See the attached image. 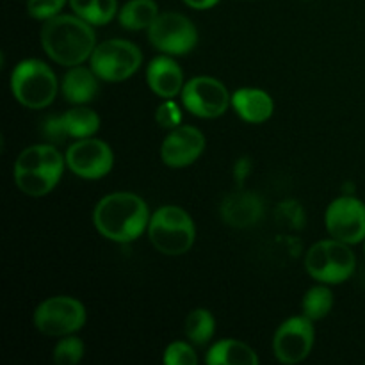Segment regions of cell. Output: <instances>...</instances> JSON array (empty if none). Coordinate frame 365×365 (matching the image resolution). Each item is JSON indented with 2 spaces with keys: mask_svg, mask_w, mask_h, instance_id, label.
I'll return each mask as SVG.
<instances>
[{
  "mask_svg": "<svg viewBox=\"0 0 365 365\" xmlns=\"http://www.w3.org/2000/svg\"><path fill=\"white\" fill-rule=\"evenodd\" d=\"M95 228L114 242H132L148 230V205L134 192L120 191L103 196L93 212Z\"/></svg>",
  "mask_w": 365,
  "mask_h": 365,
  "instance_id": "obj_1",
  "label": "cell"
},
{
  "mask_svg": "<svg viewBox=\"0 0 365 365\" xmlns=\"http://www.w3.org/2000/svg\"><path fill=\"white\" fill-rule=\"evenodd\" d=\"M41 46L46 56L63 66H78L96 48L95 31L81 16L57 14L41 27Z\"/></svg>",
  "mask_w": 365,
  "mask_h": 365,
  "instance_id": "obj_2",
  "label": "cell"
},
{
  "mask_svg": "<svg viewBox=\"0 0 365 365\" xmlns=\"http://www.w3.org/2000/svg\"><path fill=\"white\" fill-rule=\"evenodd\" d=\"M148 237L164 255H184L195 245L196 228L182 207L164 205L150 216Z\"/></svg>",
  "mask_w": 365,
  "mask_h": 365,
  "instance_id": "obj_3",
  "label": "cell"
},
{
  "mask_svg": "<svg viewBox=\"0 0 365 365\" xmlns=\"http://www.w3.org/2000/svg\"><path fill=\"white\" fill-rule=\"evenodd\" d=\"M11 91L24 107L45 109L56 100V73L43 61L25 59L11 73Z\"/></svg>",
  "mask_w": 365,
  "mask_h": 365,
  "instance_id": "obj_4",
  "label": "cell"
},
{
  "mask_svg": "<svg viewBox=\"0 0 365 365\" xmlns=\"http://www.w3.org/2000/svg\"><path fill=\"white\" fill-rule=\"evenodd\" d=\"M305 267L310 277L321 284H342L355 273L356 257L349 245L331 237L316 242L307 252Z\"/></svg>",
  "mask_w": 365,
  "mask_h": 365,
  "instance_id": "obj_5",
  "label": "cell"
},
{
  "mask_svg": "<svg viewBox=\"0 0 365 365\" xmlns=\"http://www.w3.org/2000/svg\"><path fill=\"white\" fill-rule=\"evenodd\" d=\"M89 63L100 81L123 82L139 70L143 53L127 39H107L96 45Z\"/></svg>",
  "mask_w": 365,
  "mask_h": 365,
  "instance_id": "obj_6",
  "label": "cell"
},
{
  "mask_svg": "<svg viewBox=\"0 0 365 365\" xmlns=\"http://www.w3.org/2000/svg\"><path fill=\"white\" fill-rule=\"evenodd\" d=\"M86 324V309L70 296L45 299L34 312V327L48 337H66Z\"/></svg>",
  "mask_w": 365,
  "mask_h": 365,
  "instance_id": "obj_7",
  "label": "cell"
},
{
  "mask_svg": "<svg viewBox=\"0 0 365 365\" xmlns=\"http://www.w3.org/2000/svg\"><path fill=\"white\" fill-rule=\"evenodd\" d=\"M148 39L157 50L168 56H184L198 43V31L180 13H163L148 29Z\"/></svg>",
  "mask_w": 365,
  "mask_h": 365,
  "instance_id": "obj_8",
  "label": "cell"
},
{
  "mask_svg": "<svg viewBox=\"0 0 365 365\" xmlns=\"http://www.w3.org/2000/svg\"><path fill=\"white\" fill-rule=\"evenodd\" d=\"M182 103L200 118H217L232 103V95L221 81L214 77H195L182 89Z\"/></svg>",
  "mask_w": 365,
  "mask_h": 365,
  "instance_id": "obj_9",
  "label": "cell"
},
{
  "mask_svg": "<svg viewBox=\"0 0 365 365\" xmlns=\"http://www.w3.org/2000/svg\"><path fill=\"white\" fill-rule=\"evenodd\" d=\"M64 159L71 173L88 180H96L113 170L114 153L107 143L95 138H84L77 139L66 150Z\"/></svg>",
  "mask_w": 365,
  "mask_h": 365,
  "instance_id": "obj_10",
  "label": "cell"
},
{
  "mask_svg": "<svg viewBox=\"0 0 365 365\" xmlns=\"http://www.w3.org/2000/svg\"><path fill=\"white\" fill-rule=\"evenodd\" d=\"M324 225L334 239L356 245L365 239V205L355 196H341L330 203Z\"/></svg>",
  "mask_w": 365,
  "mask_h": 365,
  "instance_id": "obj_11",
  "label": "cell"
},
{
  "mask_svg": "<svg viewBox=\"0 0 365 365\" xmlns=\"http://www.w3.org/2000/svg\"><path fill=\"white\" fill-rule=\"evenodd\" d=\"M314 321L305 316L289 317L273 339L274 356L282 364H298L310 355L314 346Z\"/></svg>",
  "mask_w": 365,
  "mask_h": 365,
  "instance_id": "obj_12",
  "label": "cell"
},
{
  "mask_svg": "<svg viewBox=\"0 0 365 365\" xmlns=\"http://www.w3.org/2000/svg\"><path fill=\"white\" fill-rule=\"evenodd\" d=\"M205 150L202 130L191 125H178L166 135L160 146L163 163L170 168L191 166Z\"/></svg>",
  "mask_w": 365,
  "mask_h": 365,
  "instance_id": "obj_13",
  "label": "cell"
},
{
  "mask_svg": "<svg viewBox=\"0 0 365 365\" xmlns=\"http://www.w3.org/2000/svg\"><path fill=\"white\" fill-rule=\"evenodd\" d=\"M100 128V116L93 109L84 106H77L64 113L63 116L50 118L45 123V134L50 139H64L71 135L75 139L93 138Z\"/></svg>",
  "mask_w": 365,
  "mask_h": 365,
  "instance_id": "obj_14",
  "label": "cell"
},
{
  "mask_svg": "<svg viewBox=\"0 0 365 365\" xmlns=\"http://www.w3.org/2000/svg\"><path fill=\"white\" fill-rule=\"evenodd\" d=\"M264 203L255 192L237 191L225 196L221 203V217L234 228H250L262 220Z\"/></svg>",
  "mask_w": 365,
  "mask_h": 365,
  "instance_id": "obj_15",
  "label": "cell"
},
{
  "mask_svg": "<svg viewBox=\"0 0 365 365\" xmlns=\"http://www.w3.org/2000/svg\"><path fill=\"white\" fill-rule=\"evenodd\" d=\"M146 81L157 96L166 100H173L184 89V73L177 61L171 59L170 56H159L152 59L146 68Z\"/></svg>",
  "mask_w": 365,
  "mask_h": 365,
  "instance_id": "obj_16",
  "label": "cell"
},
{
  "mask_svg": "<svg viewBox=\"0 0 365 365\" xmlns=\"http://www.w3.org/2000/svg\"><path fill=\"white\" fill-rule=\"evenodd\" d=\"M232 107L248 123H264L273 116L274 102L262 89L242 88L232 95Z\"/></svg>",
  "mask_w": 365,
  "mask_h": 365,
  "instance_id": "obj_17",
  "label": "cell"
},
{
  "mask_svg": "<svg viewBox=\"0 0 365 365\" xmlns=\"http://www.w3.org/2000/svg\"><path fill=\"white\" fill-rule=\"evenodd\" d=\"M66 159L57 152L52 145H34L21 150L14 163V170L18 171H45L61 177L63 175Z\"/></svg>",
  "mask_w": 365,
  "mask_h": 365,
  "instance_id": "obj_18",
  "label": "cell"
},
{
  "mask_svg": "<svg viewBox=\"0 0 365 365\" xmlns=\"http://www.w3.org/2000/svg\"><path fill=\"white\" fill-rule=\"evenodd\" d=\"M61 89L68 102L77 103V106L88 103L98 93V75L93 71V68H84L81 64L71 66L64 75Z\"/></svg>",
  "mask_w": 365,
  "mask_h": 365,
  "instance_id": "obj_19",
  "label": "cell"
},
{
  "mask_svg": "<svg viewBox=\"0 0 365 365\" xmlns=\"http://www.w3.org/2000/svg\"><path fill=\"white\" fill-rule=\"evenodd\" d=\"M205 362L209 365H257L260 360L248 344L227 339L216 342L207 351Z\"/></svg>",
  "mask_w": 365,
  "mask_h": 365,
  "instance_id": "obj_20",
  "label": "cell"
},
{
  "mask_svg": "<svg viewBox=\"0 0 365 365\" xmlns=\"http://www.w3.org/2000/svg\"><path fill=\"white\" fill-rule=\"evenodd\" d=\"M159 14V7L153 0H130L120 9L118 20L127 31H143L150 29Z\"/></svg>",
  "mask_w": 365,
  "mask_h": 365,
  "instance_id": "obj_21",
  "label": "cell"
},
{
  "mask_svg": "<svg viewBox=\"0 0 365 365\" xmlns=\"http://www.w3.org/2000/svg\"><path fill=\"white\" fill-rule=\"evenodd\" d=\"M77 16L91 25H106L116 16L118 0H68Z\"/></svg>",
  "mask_w": 365,
  "mask_h": 365,
  "instance_id": "obj_22",
  "label": "cell"
},
{
  "mask_svg": "<svg viewBox=\"0 0 365 365\" xmlns=\"http://www.w3.org/2000/svg\"><path fill=\"white\" fill-rule=\"evenodd\" d=\"M61 177L45 171H18L14 170V182L24 195L39 198L52 191L57 185Z\"/></svg>",
  "mask_w": 365,
  "mask_h": 365,
  "instance_id": "obj_23",
  "label": "cell"
},
{
  "mask_svg": "<svg viewBox=\"0 0 365 365\" xmlns=\"http://www.w3.org/2000/svg\"><path fill=\"white\" fill-rule=\"evenodd\" d=\"M184 330L189 341L203 346L212 339L214 331H216V319L207 309H196L185 317Z\"/></svg>",
  "mask_w": 365,
  "mask_h": 365,
  "instance_id": "obj_24",
  "label": "cell"
},
{
  "mask_svg": "<svg viewBox=\"0 0 365 365\" xmlns=\"http://www.w3.org/2000/svg\"><path fill=\"white\" fill-rule=\"evenodd\" d=\"M331 307H334V294L324 285H316L307 291L303 296V316L309 317L310 321H319L330 314Z\"/></svg>",
  "mask_w": 365,
  "mask_h": 365,
  "instance_id": "obj_25",
  "label": "cell"
},
{
  "mask_svg": "<svg viewBox=\"0 0 365 365\" xmlns=\"http://www.w3.org/2000/svg\"><path fill=\"white\" fill-rule=\"evenodd\" d=\"M84 356V342L78 337H64L53 348V362L59 365H75Z\"/></svg>",
  "mask_w": 365,
  "mask_h": 365,
  "instance_id": "obj_26",
  "label": "cell"
},
{
  "mask_svg": "<svg viewBox=\"0 0 365 365\" xmlns=\"http://www.w3.org/2000/svg\"><path fill=\"white\" fill-rule=\"evenodd\" d=\"M164 364L168 365H195L198 364V355L187 342H173L164 351Z\"/></svg>",
  "mask_w": 365,
  "mask_h": 365,
  "instance_id": "obj_27",
  "label": "cell"
},
{
  "mask_svg": "<svg viewBox=\"0 0 365 365\" xmlns=\"http://www.w3.org/2000/svg\"><path fill=\"white\" fill-rule=\"evenodd\" d=\"M66 0H29L27 13L36 20H50L57 16Z\"/></svg>",
  "mask_w": 365,
  "mask_h": 365,
  "instance_id": "obj_28",
  "label": "cell"
},
{
  "mask_svg": "<svg viewBox=\"0 0 365 365\" xmlns=\"http://www.w3.org/2000/svg\"><path fill=\"white\" fill-rule=\"evenodd\" d=\"M155 120L160 127L173 130V128H177L178 125H180L182 113H180V109H178L177 103L171 102V100H168V102H164L163 106L157 109Z\"/></svg>",
  "mask_w": 365,
  "mask_h": 365,
  "instance_id": "obj_29",
  "label": "cell"
},
{
  "mask_svg": "<svg viewBox=\"0 0 365 365\" xmlns=\"http://www.w3.org/2000/svg\"><path fill=\"white\" fill-rule=\"evenodd\" d=\"M278 216L282 217V221H284V223H287L289 227H292V228L303 227V221H305L302 205H298L296 202L282 203L280 209H278Z\"/></svg>",
  "mask_w": 365,
  "mask_h": 365,
  "instance_id": "obj_30",
  "label": "cell"
},
{
  "mask_svg": "<svg viewBox=\"0 0 365 365\" xmlns=\"http://www.w3.org/2000/svg\"><path fill=\"white\" fill-rule=\"evenodd\" d=\"M189 7L192 9H210V7L216 6L220 0H184Z\"/></svg>",
  "mask_w": 365,
  "mask_h": 365,
  "instance_id": "obj_31",
  "label": "cell"
}]
</instances>
